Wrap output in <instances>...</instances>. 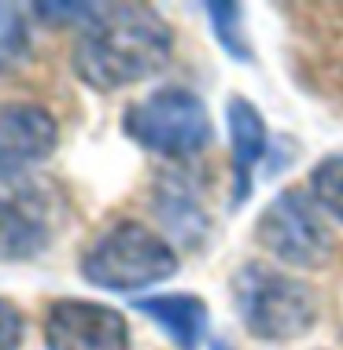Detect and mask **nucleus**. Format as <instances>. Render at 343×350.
<instances>
[{"label": "nucleus", "instance_id": "6e6552de", "mask_svg": "<svg viewBox=\"0 0 343 350\" xmlns=\"http://www.w3.org/2000/svg\"><path fill=\"white\" fill-rule=\"evenodd\" d=\"M60 126L37 103H4L0 107V181H12L23 170L52 155Z\"/></svg>", "mask_w": 343, "mask_h": 350}, {"label": "nucleus", "instance_id": "1a4fd4ad", "mask_svg": "<svg viewBox=\"0 0 343 350\" xmlns=\"http://www.w3.org/2000/svg\"><path fill=\"white\" fill-rule=\"evenodd\" d=\"M229 137H233V206H240L251 196L255 166H259V159L270 148L266 122L251 100L244 96L229 100Z\"/></svg>", "mask_w": 343, "mask_h": 350}, {"label": "nucleus", "instance_id": "dca6fc26", "mask_svg": "<svg viewBox=\"0 0 343 350\" xmlns=\"http://www.w3.org/2000/svg\"><path fill=\"white\" fill-rule=\"evenodd\" d=\"M214 350H229V347L222 343V339H214Z\"/></svg>", "mask_w": 343, "mask_h": 350}, {"label": "nucleus", "instance_id": "f8f14e48", "mask_svg": "<svg viewBox=\"0 0 343 350\" xmlns=\"http://www.w3.org/2000/svg\"><path fill=\"white\" fill-rule=\"evenodd\" d=\"M310 196L325 214H332L343 225V155H332L314 166L310 174Z\"/></svg>", "mask_w": 343, "mask_h": 350}, {"label": "nucleus", "instance_id": "9d476101", "mask_svg": "<svg viewBox=\"0 0 343 350\" xmlns=\"http://www.w3.org/2000/svg\"><path fill=\"white\" fill-rule=\"evenodd\" d=\"M137 310L151 317L181 350H196L207 339V306L196 295H151L137 299Z\"/></svg>", "mask_w": 343, "mask_h": 350}, {"label": "nucleus", "instance_id": "20e7f679", "mask_svg": "<svg viewBox=\"0 0 343 350\" xmlns=\"http://www.w3.org/2000/svg\"><path fill=\"white\" fill-rule=\"evenodd\" d=\"M126 137L166 159H188L211 144V115L188 89H159L122 118Z\"/></svg>", "mask_w": 343, "mask_h": 350}, {"label": "nucleus", "instance_id": "39448f33", "mask_svg": "<svg viewBox=\"0 0 343 350\" xmlns=\"http://www.w3.org/2000/svg\"><path fill=\"white\" fill-rule=\"evenodd\" d=\"M318 211L321 206L303 188L281 192L259 217V243L288 266L299 269L325 266L332 258V236Z\"/></svg>", "mask_w": 343, "mask_h": 350}, {"label": "nucleus", "instance_id": "2eb2a0df", "mask_svg": "<svg viewBox=\"0 0 343 350\" xmlns=\"http://www.w3.org/2000/svg\"><path fill=\"white\" fill-rule=\"evenodd\" d=\"M37 15H49V23H74V18H85V23H92L103 8H92V4H37L34 8Z\"/></svg>", "mask_w": 343, "mask_h": 350}, {"label": "nucleus", "instance_id": "9b49d317", "mask_svg": "<svg viewBox=\"0 0 343 350\" xmlns=\"http://www.w3.org/2000/svg\"><path fill=\"white\" fill-rule=\"evenodd\" d=\"M207 15H211V30L214 37L222 41V49L233 55V59H244L251 63V44L247 37L240 33L244 30V8L240 4H207Z\"/></svg>", "mask_w": 343, "mask_h": 350}, {"label": "nucleus", "instance_id": "4468645a", "mask_svg": "<svg viewBox=\"0 0 343 350\" xmlns=\"http://www.w3.org/2000/svg\"><path fill=\"white\" fill-rule=\"evenodd\" d=\"M23 332H26L23 314H18L8 299H0V350H18Z\"/></svg>", "mask_w": 343, "mask_h": 350}, {"label": "nucleus", "instance_id": "f257e3e1", "mask_svg": "<svg viewBox=\"0 0 343 350\" xmlns=\"http://www.w3.org/2000/svg\"><path fill=\"white\" fill-rule=\"evenodd\" d=\"M174 52V33L151 8H103L74 44V74L100 92H114L159 74Z\"/></svg>", "mask_w": 343, "mask_h": 350}, {"label": "nucleus", "instance_id": "f03ea898", "mask_svg": "<svg viewBox=\"0 0 343 350\" xmlns=\"http://www.w3.org/2000/svg\"><path fill=\"white\" fill-rule=\"evenodd\" d=\"M233 295L244 328L259 339H270V343L299 339L318 321V299L307 284L284 277L262 262H247L244 269H236Z\"/></svg>", "mask_w": 343, "mask_h": 350}, {"label": "nucleus", "instance_id": "423d86ee", "mask_svg": "<svg viewBox=\"0 0 343 350\" xmlns=\"http://www.w3.org/2000/svg\"><path fill=\"white\" fill-rule=\"evenodd\" d=\"M49 350H129L126 317L85 299H60L45 314Z\"/></svg>", "mask_w": 343, "mask_h": 350}, {"label": "nucleus", "instance_id": "7ed1b4c3", "mask_svg": "<svg viewBox=\"0 0 343 350\" xmlns=\"http://www.w3.org/2000/svg\"><path fill=\"white\" fill-rule=\"evenodd\" d=\"M177 273V254L159 232L118 221L81 254V277L103 291H140Z\"/></svg>", "mask_w": 343, "mask_h": 350}, {"label": "nucleus", "instance_id": "ddd939ff", "mask_svg": "<svg viewBox=\"0 0 343 350\" xmlns=\"http://www.w3.org/2000/svg\"><path fill=\"white\" fill-rule=\"evenodd\" d=\"M26 52V23L15 8L0 4V70L12 67L15 59H23Z\"/></svg>", "mask_w": 343, "mask_h": 350}, {"label": "nucleus", "instance_id": "0eeeda50", "mask_svg": "<svg viewBox=\"0 0 343 350\" xmlns=\"http://www.w3.org/2000/svg\"><path fill=\"white\" fill-rule=\"evenodd\" d=\"M55 236V200L49 188L26 185L0 196V262L41 254Z\"/></svg>", "mask_w": 343, "mask_h": 350}]
</instances>
